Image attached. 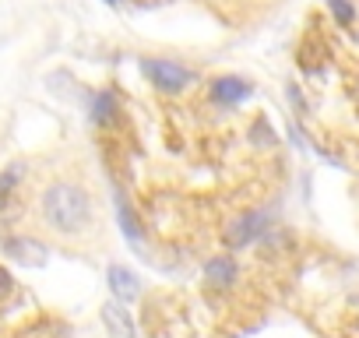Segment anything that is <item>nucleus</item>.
<instances>
[{"label":"nucleus","mask_w":359,"mask_h":338,"mask_svg":"<svg viewBox=\"0 0 359 338\" xmlns=\"http://www.w3.org/2000/svg\"><path fill=\"white\" fill-rule=\"evenodd\" d=\"M36 219H39L43 233H50L53 240L78 243L99 229V201L81 180L57 177L39 191Z\"/></svg>","instance_id":"f257e3e1"},{"label":"nucleus","mask_w":359,"mask_h":338,"mask_svg":"<svg viewBox=\"0 0 359 338\" xmlns=\"http://www.w3.org/2000/svg\"><path fill=\"white\" fill-rule=\"evenodd\" d=\"M106 4H123V0H106Z\"/></svg>","instance_id":"4468645a"},{"label":"nucleus","mask_w":359,"mask_h":338,"mask_svg":"<svg viewBox=\"0 0 359 338\" xmlns=\"http://www.w3.org/2000/svg\"><path fill=\"white\" fill-rule=\"evenodd\" d=\"M113 208H116V226H120L123 240H127L134 250H144V243H148V236H144V222H141L134 201L127 198V191H120V187L113 191Z\"/></svg>","instance_id":"0eeeda50"},{"label":"nucleus","mask_w":359,"mask_h":338,"mask_svg":"<svg viewBox=\"0 0 359 338\" xmlns=\"http://www.w3.org/2000/svg\"><path fill=\"white\" fill-rule=\"evenodd\" d=\"M240 275H243V268H240L236 254H229V250L212 254L201 268V282L208 292H233L240 285Z\"/></svg>","instance_id":"39448f33"},{"label":"nucleus","mask_w":359,"mask_h":338,"mask_svg":"<svg viewBox=\"0 0 359 338\" xmlns=\"http://www.w3.org/2000/svg\"><path fill=\"white\" fill-rule=\"evenodd\" d=\"M102 324H106L109 338H137L134 317H130L127 303H120V299H109V303L102 306Z\"/></svg>","instance_id":"9d476101"},{"label":"nucleus","mask_w":359,"mask_h":338,"mask_svg":"<svg viewBox=\"0 0 359 338\" xmlns=\"http://www.w3.org/2000/svg\"><path fill=\"white\" fill-rule=\"evenodd\" d=\"M88 120L99 130H116L123 123V102L116 88H99L88 95Z\"/></svg>","instance_id":"423d86ee"},{"label":"nucleus","mask_w":359,"mask_h":338,"mask_svg":"<svg viewBox=\"0 0 359 338\" xmlns=\"http://www.w3.org/2000/svg\"><path fill=\"white\" fill-rule=\"evenodd\" d=\"M247 137H250V141H254L257 148H271V144L278 141V134L271 130V123H268L264 116H257V120L250 123V134H247Z\"/></svg>","instance_id":"ddd939ff"},{"label":"nucleus","mask_w":359,"mask_h":338,"mask_svg":"<svg viewBox=\"0 0 359 338\" xmlns=\"http://www.w3.org/2000/svg\"><path fill=\"white\" fill-rule=\"evenodd\" d=\"M4 254L11 261H18V264H29V268L46 264V247L36 236H8L4 240Z\"/></svg>","instance_id":"1a4fd4ad"},{"label":"nucleus","mask_w":359,"mask_h":338,"mask_svg":"<svg viewBox=\"0 0 359 338\" xmlns=\"http://www.w3.org/2000/svg\"><path fill=\"white\" fill-rule=\"evenodd\" d=\"M22 177H25V162H11L8 169H0V208L11 201V194L18 191Z\"/></svg>","instance_id":"9b49d317"},{"label":"nucleus","mask_w":359,"mask_h":338,"mask_svg":"<svg viewBox=\"0 0 359 338\" xmlns=\"http://www.w3.org/2000/svg\"><path fill=\"white\" fill-rule=\"evenodd\" d=\"M271 226H275V219H271L268 212L247 208V212H240L236 219H229V222L222 226V247H226L229 254L261 247V240L271 233Z\"/></svg>","instance_id":"7ed1b4c3"},{"label":"nucleus","mask_w":359,"mask_h":338,"mask_svg":"<svg viewBox=\"0 0 359 338\" xmlns=\"http://www.w3.org/2000/svg\"><path fill=\"white\" fill-rule=\"evenodd\" d=\"M327 11H331V18H334L338 29H352L355 18H359V11H355L352 0H327Z\"/></svg>","instance_id":"f8f14e48"},{"label":"nucleus","mask_w":359,"mask_h":338,"mask_svg":"<svg viewBox=\"0 0 359 338\" xmlns=\"http://www.w3.org/2000/svg\"><path fill=\"white\" fill-rule=\"evenodd\" d=\"M208 99H212V106H219L226 113L240 109L254 99V81H247L240 74H219V78L208 81Z\"/></svg>","instance_id":"20e7f679"},{"label":"nucleus","mask_w":359,"mask_h":338,"mask_svg":"<svg viewBox=\"0 0 359 338\" xmlns=\"http://www.w3.org/2000/svg\"><path fill=\"white\" fill-rule=\"evenodd\" d=\"M137 67H141L144 81L158 95H184V92H191L198 85V71L172 60V57H141Z\"/></svg>","instance_id":"f03ea898"},{"label":"nucleus","mask_w":359,"mask_h":338,"mask_svg":"<svg viewBox=\"0 0 359 338\" xmlns=\"http://www.w3.org/2000/svg\"><path fill=\"white\" fill-rule=\"evenodd\" d=\"M106 285H109L113 299H120V303L141 299V278H137V271L127 268V264H109V268H106Z\"/></svg>","instance_id":"6e6552de"}]
</instances>
